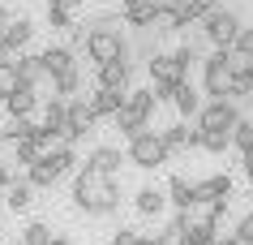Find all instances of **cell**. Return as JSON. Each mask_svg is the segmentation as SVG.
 Wrapping results in <instances>:
<instances>
[{
	"instance_id": "obj_24",
	"label": "cell",
	"mask_w": 253,
	"mask_h": 245,
	"mask_svg": "<svg viewBox=\"0 0 253 245\" xmlns=\"http://www.w3.org/2000/svg\"><path fill=\"white\" fill-rule=\"evenodd\" d=\"M35 91H30V86H17L13 95L4 99V103H9V112H13V121H22V116H30V108H35Z\"/></svg>"
},
{
	"instance_id": "obj_30",
	"label": "cell",
	"mask_w": 253,
	"mask_h": 245,
	"mask_svg": "<svg viewBox=\"0 0 253 245\" xmlns=\"http://www.w3.org/2000/svg\"><path fill=\"white\" fill-rule=\"evenodd\" d=\"M107 245H155V237L150 232H137V228H120Z\"/></svg>"
},
{
	"instance_id": "obj_41",
	"label": "cell",
	"mask_w": 253,
	"mask_h": 245,
	"mask_svg": "<svg viewBox=\"0 0 253 245\" xmlns=\"http://www.w3.org/2000/svg\"><path fill=\"white\" fill-rule=\"evenodd\" d=\"M52 245H69V237H52Z\"/></svg>"
},
{
	"instance_id": "obj_14",
	"label": "cell",
	"mask_w": 253,
	"mask_h": 245,
	"mask_svg": "<svg viewBox=\"0 0 253 245\" xmlns=\"http://www.w3.org/2000/svg\"><path fill=\"white\" fill-rule=\"evenodd\" d=\"M172 9H176V22L180 26H198L202 17L214 9V0H172Z\"/></svg>"
},
{
	"instance_id": "obj_28",
	"label": "cell",
	"mask_w": 253,
	"mask_h": 245,
	"mask_svg": "<svg viewBox=\"0 0 253 245\" xmlns=\"http://www.w3.org/2000/svg\"><path fill=\"white\" fill-rule=\"evenodd\" d=\"M22 86V78H17V65L13 60H0V99H9Z\"/></svg>"
},
{
	"instance_id": "obj_11",
	"label": "cell",
	"mask_w": 253,
	"mask_h": 245,
	"mask_svg": "<svg viewBox=\"0 0 253 245\" xmlns=\"http://www.w3.org/2000/svg\"><path fill=\"white\" fill-rule=\"evenodd\" d=\"M129 82H133V65L129 60H112V65L99 69V91H129Z\"/></svg>"
},
{
	"instance_id": "obj_16",
	"label": "cell",
	"mask_w": 253,
	"mask_h": 245,
	"mask_svg": "<svg viewBox=\"0 0 253 245\" xmlns=\"http://www.w3.org/2000/svg\"><path fill=\"white\" fill-rule=\"evenodd\" d=\"M168 202L176 206V211H180V215H189V211H193V181H185V177H172L168 181Z\"/></svg>"
},
{
	"instance_id": "obj_9",
	"label": "cell",
	"mask_w": 253,
	"mask_h": 245,
	"mask_svg": "<svg viewBox=\"0 0 253 245\" xmlns=\"http://www.w3.org/2000/svg\"><path fill=\"white\" fill-rule=\"evenodd\" d=\"M94 129V112L86 99H69L65 103V134H60V147H73L78 138H86Z\"/></svg>"
},
{
	"instance_id": "obj_38",
	"label": "cell",
	"mask_w": 253,
	"mask_h": 245,
	"mask_svg": "<svg viewBox=\"0 0 253 245\" xmlns=\"http://www.w3.org/2000/svg\"><path fill=\"white\" fill-rule=\"evenodd\" d=\"M245 177H249V181H253V147H249V150H245Z\"/></svg>"
},
{
	"instance_id": "obj_23",
	"label": "cell",
	"mask_w": 253,
	"mask_h": 245,
	"mask_svg": "<svg viewBox=\"0 0 253 245\" xmlns=\"http://www.w3.org/2000/svg\"><path fill=\"white\" fill-rule=\"evenodd\" d=\"M30 185H26V177L22 181H9V190H4V202H9V211H26L30 202H35V198H30Z\"/></svg>"
},
{
	"instance_id": "obj_15",
	"label": "cell",
	"mask_w": 253,
	"mask_h": 245,
	"mask_svg": "<svg viewBox=\"0 0 253 245\" xmlns=\"http://www.w3.org/2000/svg\"><path fill=\"white\" fill-rule=\"evenodd\" d=\"M60 177H65V172H60V168H56V163L47 159V155H43V159L26 172V185H30V190H52V185H56Z\"/></svg>"
},
{
	"instance_id": "obj_18",
	"label": "cell",
	"mask_w": 253,
	"mask_h": 245,
	"mask_svg": "<svg viewBox=\"0 0 253 245\" xmlns=\"http://www.w3.org/2000/svg\"><path fill=\"white\" fill-rule=\"evenodd\" d=\"M155 13H159V0H137L133 9H125V26L150 30V26H155Z\"/></svg>"
},
{
	"instance_id": "obj_35",
	"label": "cell",
	"mask_w": 253,
	"mask_h": 245,
	"mask_svg": "<svg viewBox=\"0 0 253 245\" xmlns=\"http://www.w3.org/2000/svg\"><path fill=\"white\" fill-rule=\"evenodd\" d=\"M9 26H13V9L0 4V56H9Z\"/></svg>"
},
{
	"instance_id": "obj_12",
	"label": "cell",
	"mask_w": 253,
	"mask_h": 245,
	"mask_svg": "<svg viewBox=\"0 0 253 245\" xmlns=\"http://www.w3.org/2000/svg\"><path fill=\"white\" fill-rule=\"evenodd\" d=\"M86 172H94V177H116L120 172V150L116 147H94L86 155Z\"/></svg>"
},
{
	"instance_id": "obj_5",
	"label": "cell",
	"mask_w": 253,
	"mask_h": 245,
	"mask_svg": "<svg viewBox=\"0 0 253 245\" xmlns=\"http://www.w3.org/2000/svg\"><path fill=\"white\" fill-rule=\"evenodd\" d=\"M198 26H202V39L214 43V52H232V43H236V35H240V17L232 13V9H223V4H214Z\"/></svg>"
},
{
	"instance_id": "obj_8",
	"label": "cell",
	"mask_w": 253,
	"mask_h": 245,
	"mask_svg": "<svg viewBox=\"0 0 253 245\" xmlns=\"http://www.w3.org/2000/svg\"><path fill=\"white\" fill-rule=\"evenodd\" d=\"M240 121V112L232 99H211V103H202L198 112V129H206V134H232V125Z\"/></svg>"
},
{
	"instance_id": "obj_27",
	"label": "cell",
	"mask_w": 253,
	"mask_h": 245,
	"mask_svg": "<svg viewBox=\"0 0 253 245\" xmlns=\"http://www.w3.org/2000/svg\"><path fill=\"white\" fill-rule=\"evenodd\" d=\"M17 147V163H26V168H35V163L43 159V142L39 138H26V142H13Z\"/></svg>"
},
{
	"instance_id": "obj_32",
	"label": "cell",
	"mask_w": 253,
	"mask_h": 245,
	"mask_svg": "<svg viewBox=\"0 0 253 245\" xmlns=\"http://www.w3.org/2000/svg\"><path fill=\"white\" fill-rule=\"evenodd\" d=\"M232 56H240V60H253V26H240L236 43H232Z\"/></svg>"
},
{
	"instance_id": "obj_6",
	"label": "cell",
	"mask_w": 253,
	"mask_h": 245,
	"mask_svg": "<svg viewBox=\"0 0 253 245\" xmlns=\"http://www.w3.org/2000/svg\"><path fill=\"white\" fill-rule=\"evenodd\" d=\"M240 56L232 52H211L206 56V73H202V82H206V95L211 99H227V86H232V78L240 73Z\"/></svg>"
},
{
	"instance_id": "obj_21",
	"label": "cell",
	"mask_w": 253,
	"mask_h": 245,
	"mask_svg": "<svg viewBox=\"0 0 253 245\" xmlns=\"http://www.w3.org/2000/svg\"><path fill=\"white\" fill-rule=\"evenodd\" d=\"M133 206H137V215H159L163 206H168V194L155 190V185H142L137 198H133Z\"/></svg>"
},
{
	"instance_id": "obj_36",
	"label": "cell",
	"mask_w": 253,
	"mask_h": 245,
	"mask_svg": "<svg viewBox=\"0 0 253 245\" xmlns=\"http://www.w3.org/2000/svg\"><path fill=\"white\" fill-rule=\"evenodd\" d=\"M232 237H236L240 245H253V211H249V215H245V219L236 224V232H232Z\"/></svg>"
},
{
	"instance_id": "obj_25",
	"label": "cell",
	"mask_w": 253,
	"mask_h": 245,
	"mask_svg": "<svg viewBox=\"0 0 253 245\" xmlns=\"http://www.w3.org/2000/svg\"><path fill=\"white\" fill-rule=\"evenodd\" d=\"M30 35H35V22H30V17H13V26H9V52L26 48Z\"/></svg>"
},
{
	"instance_id": "obj_22",
	"label": "cell",
	"mask_w": 253,
	"mask_h": 245,
	"mask_svg": "<svg viewBox=\"0 0 253 245\" xmlns=\"http://www.w3.org/2000/svg\"><path fill=\"white\" fill-rule=\"evenodd\" d=\"M214 241H219V224H211V219H189L185 245H214Z\"/></svg>"
},
{
	"instance_id": "obj_2",
	"label": "cell",
	"mask_w": 253,
	"mask_h": 245,
	"mask_svg": "<svg viewBox=\"0 0 253 245\" xmlns=\"http://www.w3.org/2000/svg\"><path fill=\"white\" fill-rule=\"evenodd\" d=\"M73 202H78V211H86V215H107V211H116L120 206L116 177H94V172L82 168L78 181H73Z\"/></svg>"
},
{
	"instance_id": "obj_4",
	"label": "cell",
	"mask_w": 253,
	"mask_h": 245,
	"mask_svg": "<svg viewBox=\"0 0 253 245\" xmlns=\"http://www.w3.org/2000/svg\"><path fill=\"white\" fill-rule=\"evenodd\" d=\"M82 52L103 69V65H112V60H129V43H125V35H120L116 26H90Z\"/></svg>"
},
{
	"instance_id": "obj_17",
	"label": "cell",
	"mask_w": 253,
	"mask_h": 245,
	"mask_svg": "<svg viewBox=\"0 0 253 245\" xmlns=\"http://www.w3.org/2000/svg\"><path fill=\"white\" fill-rule=\"evenodd\" d=\"M86 103H90L94 121H103V116H116V112H120V103H125V95H120V91H94V95L86 99Z\"/></svg>"
},
{
	"instance_id": "obj_26",
	"label": "cell",
	"mask_w": 253,
	"mask_h": 245,
	"mask_svg": "<svg viewBox=\"0 0 253 245\" xmlns=\"http://www.w3.org/2000/svg\"><path fill=\"white\" fill-rule=\"evenodd\" d=\"M22 245H52V228L43 219H30L26 228H22Z\"/></svg>"
},
{
	"instance_id": "obj_7",
	"label": "cell",
	"mask_w": 253,
	"mask_h": 245,
	"mask_svg": "<svg viewBox=\"0 0 253 245\" xmlns=\"http://www.w3.org/2000/svg\"><path fill=\"white\" fill-rule=\"evenodd\" d=\"M125 159L133 163V168H146V172H155V168H163L172 155H168V147H163V138L155 134V129H142L137 138H129Z\"/></svg>"
},
{
	"instance_id": "obj_20",
	"label": "cell",
	"mask_w": 253,
	"mask_h": 245,
	"mask_svg": "<svg viewBox=\"0 0 253 245\" xmlns=\"http://www.w3.org/2000/svg\"><path fill=\"white\" fill-rule=\"evenodd\" d=\"M172 103H176L180 116H198V112H202V95L193 91V82H180V86H176V91H172Z\"/></svg>"
},
{
	"instance_id": "obj_19",
	"label": "cell",
	"mask_w": 253,
	"mask_h": 245,
	"mask_svg": "<svg viewBox=\"0 0 253 245\" xmlns=\"http://www.w3.org/2000/svg\"><path fill=\"white\" fill-rule=\"evenodd\" d=\"M163 147H168V155L172 150H185V147H198V129H189V125H172V129H159Z\"/></svg>"
},
{
	"instance_id": "obj_13",
	"label": "cell",
	"mask_w": 253,
	"mask_h": 245,
	"mask_svg": "<svg viewBox=\"0 0 253 245\" xmlns=\"http://www.w3.org/2000/svg\"><path fill=\"white\" fill-rule=\"evenodd\" d=\"M65 103H69V99L52 95V99H47V108H43V125H39L43 134L56 138V142H60V134H65Z\"/></svg>"
},
{
	"instance_id": "obj_29",
	"label": "cell",
	"mask_w": 253,
	"mask_h": 245,
	"mask_svg": "<svg viewBox=\"0 0 253 245\" xmlns=\"http://www.w3.org/2000/svg\"><path fill=\"white\" fill-rule=\"evenodd\" d=\"M198 147L211 150V155H223L232 147V134H206V129H198Z\"/></svg>"
},
{
	"instance_id": "obj_10",
	"label": "cell",
	"mask_w": 253,
	"mask_h": 245,
	"mask_svg": "<svg viewBox=\"0 0 253 245\" xmlns=\"http://www.w3.org/2000/svg\"><path fill=\"white\" fill-rule=\"evenodd\" d=\"M232 198V177L227 172H214V177H206V181H193V202H227Z\"/></svg>"
},
{
	"instance_id": "obj_43",
	"label": "cell",
	"mask_w": 253,
	"mask_h": 245,
	"mask_svg": "<svg viewBox=\"0 0 253 245\" xmlns=\"http://www.w3.org/2000/svg\"><path fill=\"white\" fill-rule=\"evenodd\" d=\"M0 241H4V228H0Z\"/></svg>"
},
{
	"instance_id": "obj_34",
	"label": "cell",
	"mask_w": 253,
	"mask_h": 245,
	"mask_svg": "<svg viewBox=\"0 0 253 245\" xmlns=\"http://www.w3.org/2000/svg\"><path fill=\"white\" fill-rule=\"evenodd\" d=\"M227 99H232V103H236V99H253V82L245 78V73H236L232 86H227Z\"/></svg>"
},
{
	"instance_id": "obj_42",
	"label": "cell",
	"mask_w": 253,
	"mask_h": 245,
	"mask_svg": "<svg viewBox=\"0 0 253 245\" xmlns=\"http://www.w3.org/2000/svg\"><path fill=\"white\" fill-rule=\"evenodd\" d=\"M133 4H137V0H120V9H133Z\"/></svg>"
},
{
	"instance_id": "obj_3",
	"label": "cell",
	"mask_w": 253,
	"mask_h": 245,
	"mask_svg": "<svg viewBox=\"0 0 253 245\" xmlns=\"http://www.w3.org/2000/svg\"><path fill=\"white\" fill-rule=\"evenodd\" d=\"M150 116H155V91H150V86H142V91L129 86V91H125V103H120V112L112 121H116V129L125 138H137L150 125Z\"/></svg>"
},
{
	"instance_id": "obj_31",
	"label": "cell",
	"mask_w": 253,
	"mask_h": 245,
	"mask_svg": "<svg viewBox=\"0 0 253 245\" xmlns=\"http://www.w3.org/2000/svg\"><path fill=\"white\" fill-rule=\"evenodd\" d=\"M47 26H52V30H73V9L47 4Z\"/></svg>"
},
{
	"instance_id": "obj_1",
	"label": "cell",
	"mask_w": 253,
	"mask_h": 245,
	"mask_svg": "<svg viewBox=\"0 0 253 245\" xmlns=\"http://www.w3.org/2000/svg\"><path fill=\"white\" fill-rule=\"evenodd\" d=\"M198 60V48L185 43L176 52H155L146 60V73H150V91H155V103L159 99H172V91L180 82H189V65Z\"/></svg>"
},
{
	"instance_id": "obj_40",
	"label": "cell",
	"mask_w": 253,
	"mask_h": 245,
	"mask_svg": "<svg viewBox=\"0 0 253 245\" xmlns=\"http://www.w3.org/2000/svg\"><path fill=\"white\" fill-rule=\"evenodd\" d=\"M214 245H240V241H236V237H219Z\"/></svg>"
},
{
	"instance_id": "obj_37",
	"label": "cell",
	"mask_w": 253,
	"mask_h": 245,
	"mask_svg": "<svg viewBox=\"0 0 253 245\" xmlns=\"http://www.w3.org/2000/svg\"><path fill=\"white\" fill-rule=\"evenodd\" d=\"M9 181H13V172H9V163H0V194L9 190Z\"/></svg>"
},
{
	"instance_id": "obj_33",
	"label": "cell",
	"mask_w": 253,
	"mask_h": 245,
	"mask_svg": "<svg viewBox=\"0 0 253 245\" xmlns=\"http://www.w3.org/2000/svg\"><path fill=\"white\" fill-rule=\"evenodd\" d=\"M232 142H236L240 150H249V147H253V121H245V116H240V121L232 125Z\"/></svg>"
},
{
	"instance_id": "obj_39",
	"label": "cell",
	"mask_w": 253,
	"mask_h": 245,
	"mask_svg": "<svg viewBox=\"0 0 253 245\" xmlns=\"http://www.w3.org/2000/svg\"><path fill=\"white\" fill-rule=\"evenodd\" d=\"M47 4H60V9H73L78 0H47Z\"/></svg>"
}]
</instances>
